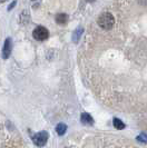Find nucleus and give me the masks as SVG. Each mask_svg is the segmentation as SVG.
<instances>
[{
	"instance_id": "f257e3e1",
	"label": "nucleus",
	"mask_w": 147,
	"mask_h": 148,
	"mask_svg": "<svg viewBox=\"0 0 147 148\" xmlns=\"http://www.w3.org/2000/svg\"><path fill=\"white\" fill-rule=\"evenodd\" d=\"M97 22H98V26L100 28H103L105 30H109L115 25V18L109 12H104V14L99 16Z\"/></svg>"
},
{
	"instance_id": "f03ea898",
	"label": "nucleus",
	"mask_w": 147,
	"mask_h": 148,
	"mask_svg": "<svg viewBox=\"0 0 147 148\" xmlns=\"http://www.w3.org/2000/svg\"><path fill=\"white\" fill-rule=\"evenodd\" d=\"M32 37L38 41H44V40H47L49 37V31L47 28H45L43 26H38L32 31Z\"/></svg>"
},
{
	"instance_id": "7ed1b4c3",
	"label": "nucleus",
	"mask_w": 147,
	"mask_h": 148,
	"mask_svg": "<svg viewBox=\"0 0 147 148\" xmlns=\"http://www.w3.org/2000/svg\"><path fill=\"white\" fill-rule=\"evenodd\" d=\"M48 138H49V135H48L47 132H39V133H37L36 135L34 136L32 141H34V144H35L36 146L43 147L45 144L47 143Z\"/></svg>"
},
{
	"instance_id": "20e7f679",
	"label": "nucleus",
	"mask_w": 147,
	"mask_h": 148,
	"mask_svg": "<svg viewBox=\"0 0 147 148\" xmlns=\"http://www.w3.org/2000/svg\"><path fill=\"white\" fill-rule=\"evenodd\" d=\"M11 49H12V40H11V38H7L5 41V45H3V49H2V57L5 59H7L10 56Z\"/></svg>"
},
{
	"instance_id": "39448f33",
	"label": "nucleus",
	"mask_w": 147,
	"mask_h": 148,
	"mask_svg": "<svg viewBox=\"0 0 147 148\" xmlns=\"http://www.w3.org/2000/svg\"><path fill=\"white\" fill-rule=\"evenodd\" d=\"M81 123L84 125H93L94 124V119L87 112H84V114H81Z\"/></svg>"
},
{
	"instance_id": "423d86ee",
	"label": "nucleus",
	"mask_w": 147,
	"mask_h": 148,
	"mask_svg": "<svg viewBox=\"0 0 147 148\" xmlns=\"http://www.w3.org/2000/svg\"><path fill=\"white\" fill-rule=\"evenodd\" d=\"M56 22L58 25H66L68 22V16L66 14H58L56 16Z\"/></svg>"
},
{
	"instance_id": "0eeeda50",
	"label": "nucleus",
	"mask_w": 147,
	"mask_h": 148,
	"mask_svg": "<svg viewBox=\"0 0 147 148\" xmlns=\"http://www.w3.org/2000/svg\"><path fill=\"white\" fill-rule=\"evenodd\" d=\"M66 130H67V126L65 124H63V123L58 124L57 127H56V132H57V134H58L59 136H63L64 134L66 133Z\"/></svg>"
},
{
	"instance_id": "6e6552de",
	"label": "nucleus",
	"mask_w": 147,
	"mask_h": 148,
	"mask_svg": "<svg viewBox=\"0 0 147 148\" xmlns=\"http://www.w3.org/2000/svg\"><path fill=\"white\" fill-rule=\"evenodd\" d=\"M113 124H114V126H115V128L116 129H124L125 128V124L120 120V119H118V118H114V121H113Z\"/></svg>"
},
{
	"instance_id": "1a4fd4ad",
	"label": "nucleus",
	"mask_w": 147,
	"mask_h": 148,
	"mask_svg": "<svg viewBox=\"0 0 147 148\" xmlns=\"http://www.w3.org/2000/svg\"><path fill=\"white\" fill-rule=\"evenodd\" d=\"M82 31H84V30H82V28H78V29L75 31V34H74V36H73L74 42H78V40H79V38H80Z\"/></svg>"
},
{
	"instance_id": "9d476101",
	"label": "nucleus",
	"mask_w": 147,
	"mask_h": 148,
	"mask_svg": "<svg viewBox=\"0 0 147 148\" xmlns=\"http://www.w3.org/2000/svg\"><path fill=\"white\" fill-rule=\"evenodd\" d=\"M137 139L139 141H143V143H146L147 141V136L146 135H144V134H142V135H139L138 137H137Z\"/></svg>"
},
{
	"instance_id": "9b49d317",
	"label": "nucleus",
	"mask_w": 147,
	"mask_h": 148,
	"mask_svg": "<svg viewBox=\"0 0 147 148\" xmlns=\"http://www.w3.org/2000/svg\"><path fill=\"white\" fill-rule=\"evenodd\" d=\"M16 3H17V1H14V2H12V3L10 5V6H9V8H8V10H11V9L14 8V6H15Z\"/></svg>"
},
{
	"instance_id": "f8f14e48",
	"label": "nucleus",
	"mask_w": 147,
	"mask_h": 148,
	"mask_svg": "<svg viewBox=\"0 0 147 148\" xmlns=\"http://www.w3.org/2000/svg\"><path fill=\"white\" fill-rule=\"evenodd\" d=\"M5 1H6V0H0V3H1V2H5Z\"/></svg>"
},
{
	"instance_id": "ddd939ff",
	"label": "nucleus",
	"mask_w": 147,
	"mask_h": 148,
	"mask_svg": "<svg viewBox=\"0 0 147 148\" xmlns=\"http://www.w3.org/2000/svg\"><path fill=\"white\" fill-rule=\"evenodd\" d=\"M88 1H90V2H93V1H95V0H88Z\"/></svg>"
},
{
	"instance_id": "4468645a",
	"label": "nucleus",
	"mask_w": 147,
	"mask_h": 148,
	"mask_svg": "<svg viewBox=\"0 0 147 148\" xmlns=\"http://www.w3.org/2000/svg\"><path fill=\"white\" fill-rule=\"evenodd\" d=\"M66 148H70V147H66Z\"/></svg>"
}]
</instances>
